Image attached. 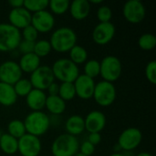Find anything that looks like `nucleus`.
<instances>
[{
    "label": "nucleus",
    "mask_w": 156,
    "mask_h": 156,
    "mask_svg": "<svg viewBox=\"0 0 156 156\" xmlns=\"http://www.w3.org/2000/svg\"><path fill=\"white\" fill-rule=\"evenodd\" d=\"M78 37L74 29L69 27H61L54 30L48 40L52 50L58 53H67L77 45Z\"/></svg>",
    "instance_id": "obj_1"
},
{
    "label": "nucleus",
    "mask_w": 156,
    "mask_h": 156,
    "mask_svg": "<svg viewBox=\"0 0 156 156\" xmlns=\"http://www.w3.org/2000/svg\"><path fill=\"white\" fill-rule=\"evenodd\" d=\"M23 122L27 133L38 138L44 135L50 127L49 116L42 111L29 112Z\"/></svg>",
    "instance_id": "obj_2"
},
{
    "label": "nucleus",
    "mask_w": 156,
    "mask_h": 156,
    "mask_svg": "<svg viewBox=\"0 0 156 156\" xmlns=\"http://www.w3.org/2000/svg\"><path fill=\"white\" fill-rule=\"evenodd\" d=\"M52 73L55 80L61 82H71L73 83L80 75L79 67L74 64L69 58H58L57 59L52 67Z\"/></svg>",
    "instance_id": "obj_3"
},
{
    "label": "nucleus",
    "mask_w": 156,
    "mask_h": 156,
    "mask_svg": "<svg viewBox=\"0 0 156 156\" xmlns=\"http://www.w3.org/2000/svg\"><path fill=\"white\" fill-rule=\"evenodd\" d=\"M80 143L75 136L62 133L55 138L50 150L53 156H74L79 152Z\"/></svg>",
    "instance_id": "obj_4"
},
{
    "label": "nucleus",
    "mask_w": 156,
    "mask_h": 156,
    "mask_svg": "<svg viewBox=\"0 0 156 156\" xmlns=\"http://www.w3.org/2000/svg\"><path fill=\"white\" fill-rule=\"evenodd\" d=\"M21 39L20 30L9 23H0V52H9L16 49Z\"/></svg>",
    "instance_id": "obj_5"
},
{
    "label": "nucleus",
    "mask_w": 156,
    "mask_h": 156,
    "mask_svg": "<svg viewBox=\"0 0 156 156\" xmlns=\"http://www.w3.org/2000/svg\"><path fill=\"white\" fill-rule=\"evenodd\" d=\"M122 72V64L116 56L109 55L100 61V75L103 80L108 82L117 81Z\"/></svg>",
    "instance_id": "obj_6"
},
{
    "label": "nucleus",
    "mask_w": 156,
    "mask_h": 156,
    "mask_svg": "<svg viewBox=\"0 0 156 156\" xmlns=\"http://www.w3.org/2000/svg\"><path fill=\"white\" fill-rule=\"evenodd\" d=\"M117 91L113 83L101 80L95 84L92 98L101 107H109L116 100Z\"/></svg>",
    "instance_id": "obj_7"
},
{
    "label": "nucleus",
    "mask_w": 156,
    "mask_h": 156,
    "mask_svg": "<svg viewBox=\"0 0 156 156\" xmlns=\"http://www.w3.org/2000/svg\"><path fill=\"white\" fill-rule=\"evenodd\" d=\"M143 133L140 129L135 127H129L123 130L119 138L117 144L123 152H133L142 144Z\"/></svg>",
    "instance_id": "obj_8"
},
{
    "label": "nucleus",
    "mask_w": 156,
    "mask_h": 156,
    "mask_svg": "<svg viewBox=\"0 0 156 156\" xmlns=\"http://www.w3.org/2000/svg\"><path fill=\"white\" fill-rule=\"evenodd\" d=\"M33 89L45 91L48 87L55 81L54 75L51 70V67L43 65L39 66L34 72L30 74L29 79Z\"/></svg>",
    "instance_id": "obj_9"
},
{
    "label": "nucleus",
    "mask_w": 156,
    "mask_h": 156,
    "mask_svg": "<svg viewBox=\"0 0 156 156\" xmlns=\"http://www.w3.org/2000/svg\"><path fill=\"white\" fill-rule=\"evenodd\" d=\"M122 15L129 23L139 24L146 16V8L140 0H129L123 5Z\"/></svg>",
    "instance_id": "obj_10"
},
{
    "label": "nucleus",
    "mask_w": 156,
    "mask_h": 156,
    "mask_svg": "<svg viewBox=\"0 0 156 156\" xmlns=\"http://www.w3.org/2000/svg\"><path fill=\"white\" fill-rule=\"evenodd\" d=\"M17 152L21 156H38L42 150V144L38 137L26 133L17 140Z\"/></svg>",
    "instance_id": "obj_11"
},
{
    "label": "nucleus",
    "mask_w": 156,
    "mask_h": 156,
    "mask_svg": "<svg viewBox=\"0 0 156 156\" xmlns=\"http://www.w3.org/2000/svg\"><path fill=\"white\" fill-rule=\"evenodd\" d=\"M23 72L17 62L5 60L0 64V82L14 85L22 79Z\"/></svg>",
    "instance_id": "obj_12"
},
{
    "label": "nucleus",
    "mask_w": 156,
    "mask_h": 156,
    "mask_svg": "<svg viewBox=\"0 0 156 156\" xmlns=\"http://www.w3.org/2000/svg\"><path fill=\"white\" fill-rule=\"evenodd\" d=\"M116 28L112 22L99 23L92 31V39L99 46L109 44L115 36Z\"/></svg>",
    "instance_id": "obj_13"
},
{
    "label": "nucleus",
    "mask_w": 156,
    "mask_h": 156,
    "mask_svg": "<svg viewBox=\"0 0 156 156\" xmlns=\"http://www.w3.org/2000/svg\"><path fill=\"white\" fill-rule=\"evenodd\" d=\"M31 25L38 33L50 32L55 26V17L48 10H43L32 14Z\"/></svg>",
    "instance_id": "obj_14"
},
{
    "label": "nucleus",
    "mask_w": 156,
    "mask_h": 156,
    "mask_svg": "<svg viewBox=\"0 0 156 156\" xmlns=\"http://www.w3.org/2000/svg\"><path fill=\"white\" fill-rule=\"evenodd\" d=\"M73 84L77 97L81 100H90L92 98L96 84L93 79L84 74H80Z\"/></svg>",
    "instance_id": "obj_15"
},
{
    "label": "nucleus",
    "mask_w": 156,
    "mask_h": 156,
    "mask_svg": "<svg viewBox=\"0 0 156 156\" xmlns=\"http://www.w3.org/2000/svg\"><path fill=\"white\" fill-rule=\"evenodd\" d=\"M85 130L89 133L101 132L106 126V116L101 111H91L84 118Z\"/></svg>",
    "instance_id": "obj_16"
},
{
    "label": "nucleus",
    "mask_w": 156,
    "mask_h": 156,
    "mask_svg": "<svg viewBox=\"0 0 156 156\" xmlns=\"http://www.w3.org/2000/svg\"><path fill=\"white\" fill-rule=\"evenodd\" d=\"M31 17L32 14L28 12L24 6L12 8L8 14L9 24L18 30L24 29L26 27L31 25Z\"/></svg>",
    "instance_id": "obj_17"
},
{
    "label": "nucleus",
    "mask_w": 156,
    "mask_h": 156,
    "mask_svg": "<svg viewBox=\"0 0 156 156\" xmlns=\"http://www.w3.org/2000/svg\"><path fill=\"white\" fill-rule=\"evenodd\" d=\"M91 5L88 0H74L69 4L70 16L75 20H83L90 13Z\"/></svg>",
    "instance_id": "obj_18"
},
{
    "label": "nucleus",
    "mask_w": 156,
    "mask_h": 156,
    "mask_svg": "<svg viewBox=\"0 0 156 156\" xmlns=\"http://www.w3.org/2000/svg\"><path fill=\"white\" fill-rule=\"evenodd\" d=\"M46 100L47 95L45 91L37 89H32V90L26 97L27 105L31 110V112L42 111L45 108Z\"/></svg>",
    "instance_id": "obj_19"
},
{
    "label": "nucleus",
    "mask_w": 156,
    "mask_h": 156,
    "mask_svg": "<svg viewBox=\"0 0 156 156\" xmlns=\"http://www.w3.org/2000/svg\"><path fill=\"white\" fill-rule=\"evenodd\" d=\"M66 133L72 136H78L85 131L84 118L81 115L74 114L69 116L65 122Z\"/></svg>",
    "instance_id": "obj_20"
},
{
    "label": "nucleus",
    "mask_w": 156,
    "mask_h": 156,
    "mask_svg": "<svg viewBox=\"0 0 156 156\" xmlns=\"http://www.w3.org/2000/svg\"><path fill=\"white\" fill-rule=\"evenodd\" d=\"M17 98L13 85L0 82V104L2 106H13L16 102Z\"/></svg>",
    "instance_id": "obj_21"
},
{
    "label": "nucleus",
    "mask_w": 156,
    "mask_h": 156,
    "mask_svg": "<svg viewBox=\"0 0 156 156\" xmlns=\"http://www.w3.org/2000/svg\"><path fill=\"white\" fill-rule=\"evenodd\" d=\"M18 65L25 73H32L40 66V58L34 53H29L26 55H22Z\"/></svg>",
    "instance_id": "obj_22"
},
{
    "label": "nucleus",
    "mask_w": 156,
    "mask_h": 156,
    "mask_svg": "<svg viewBox=\"0 0 156 156\" xmlns=\"http://www.w3.org/2000/svg\"><path fill=\"white\" fill-rule=\"evenodd\" d=\"M66 101H64L58 95L57 96H47L45 108L55 116H59L66 111Z\"/></svg>",
    "instance_id": "obj_23"
},
{
    "label": "nucleus",
    "mask_w": 156,
    "mask_h": 156,
    "mask_svg": "<svg viewBox=\"0 0 156 156\" xmlns=\"http://www.w3.org/2000/svg\"><path fill=\"white\" fill-rule=\"evenodd\" d=\"M17 139L12 137L8 133H2L0 137V150L5 154L13 155L17 153Z\"/></svg>",
    "instance_id": "obj_24"
},
{
    "label": "nucleus",
    "mask_w": 156,
    "mask_h": 156,
    "mask_svg": "<svg viewBox=\"0 0 156 156\" xmlns=\"http://www.w3.org/2000/svg\"><path fill=\"white\" fill-rule=\"evenodd\" d=\"M69 59L74 64H76L77 66L80 65V64H83L88 60V57H89L88 51L82 46L75 45L69 51Z\"/></svg>",
    "instance_id": "obj_25"
},
{
    "label": "nucleus",
    "mask_w": 156,
    "mask_h": 156,
    "mask_svg": "<svg viewBox=\"0 0 156 156\" xmlns=\"http://www.w3.org/2000/svg\"><path fill=\"white\" fill-rule=\"evenodd\" d=\"M7 133L16 139L21 138L27 133L24 122L21 120H12L7 124Z\"/></svg>",
    "instance_id": "obj_26"
},
{
    "label": "nucleus",
    "mask_w": 156,
    "mask_h": 156,
    "mask_svg": "<svg viewBox=\"0 0 156 156\" xmlns=\"http://www.w3.org/2000/svg\"><path fill=\"white\" fill-rule=\"evenodd\" d=\"M70 2L69 0H50L48 1V7L50 13L54 15H64L69 11Z\"/></svg>",
    "instance_id": "obj_27"
},
{
    "label": "nucleus",
    "mask_w": 156,
    "mask_h": 156,
    "mask_svg": "<svg viewBox=\"0 0 156 156\" xmlns=\"http://www.w3.org/2000/svg\"><path fill=\"white\" fill-rule=\"evenodd\" d=\"M58 96L66 102L72 101L76 97L74 84L71 82H61L59 84Z\"/></svg>",
    "instance_id": "obj_28"
},
{
    "label": "nucleus",
    "mask_w": 156,
    "mask_h": 156,
    "mask_svg": "<svg viewBox=\"0 0 156 156\" xmlns=\"http://www.w3.org/2000/svg\"><path fill=\"white\" fill-rule=\"evenodd\" d=\"M24 7L31 14H35L47 10L48 7V0H24Z\"/></svg>",
    "instance_id": "obj_29"
},
{
    "label": "nucleus",
    "mask_w": 156,
    "mask_h": 156,
    "mask_svg": "<svg viewBox=\"0 0 156 156\" xmlns=\"http://www.w3.org/2000/svg\"><path fill=\"white\" fill-rule=\"evenodd\" d=\"M14 90L17 97L26 98L27 94L32 90L33 87L31 85V82L28 79H20L17 82H16L14 85Z\"/></svg>",
    "instance_id": "obj_30"
},
{
    "label": "nucleus",
    "mask_w": 156,
    "mask_h": 156,
    "mask_svg": "<svg viewBox=\"0 0 156 156\" xmlns=\"http://www.w3.org/2000/svg\"><path fill=\"white\" fill-rule=\"evenodd\" d=\"M51 51H52V48L48 40L39 39L35 42L33 53L36 54L39 58L48 56Z\"/></svg>",
    "instance_id": "obj_31"
},
{
    "label": "nucleus",
    "mask_w": 156,
    "mask_h": 156,
    "mask_svg": "<svg viewBox=\"0 0 156 156\" xmlns=\"http://www.w3.org/2000/svg\"><path fill=\"white\" fill-rule=\"evenodd\" d=\"M138 46L145 51L153 50L156 46V37L152 33L143 34L138 39Z\"/></svg>",
    "instance_id": "obj_32"
},
{
    "label": "nucleus",
    "mask_w": 156,
    "mask_h": 156,
    "mask_svg": "<svg viewBox=\"0 0 156 156\" xmlns=\"http://www.w3.org/2000/svg\"><path fill=\"white\" fill-rule=\"evenodd\" d=\"M84 75L95 79L100 75V61L97 59H88L84 63Z\"/></svg>",
    "instance_id": "obj_33"
},
{
    "label": "nucleus",
    "mask_w": 156,
    "mask_h": 156,
    "mask_svg": "<svg viewBox=\"0 0 156 156\" xmlns=\"http://www.w3.org/2000/svg\"><path fill=\"white\" fill-rule=\"evenodd\" d=\"M97 18L100 23L111 22L112 18V10L109 5H101L97 10Z\"/></svg>",
    "instance_id": "obj_34"
},
{
    "label": "nucleus",
    "mask_w": 156,
    "mask_h": 156,
    "mask_svg": "<svg viewBox=\"0 0 156 156\" xmlns=\"http://www.w3.org/2000/svg\"><path fill=\"white\" fill-rule=\"evenodd\" d=\"M38 37V32L35 29V27L32 25H29L26 27L24 29H22L21 32V37L24 40L36 42Z\"/></svg>",
    "instance_id": "obj_35"
},
{
    "label": "nucleus",
    "mask_w": 156,
    "mask_h": 156,
    "mask_svg": "<svg viewBox=\"0 0 156 156\" xmlns=\"http://www.w3.org/2000/svg\"><path fill=\"white\" fill-rule=\"evenodd\" d=\"M145 77L147 79V80L152 83V84H156V61L155 60H152L150 62L147 63L146 67H145Z\"/></svg>",
    "instance_id": "obj_36"
},
{
    "label": "nucleus",
    "mask_w": 156,
    "mask_h": 156,
    "mask_svg": "<svg viewBox=\"0 0 156 156\" xmlns=\"http://www.w3.org/2000/svg\"><path fill=\"white\" fill-rule=\"evenodd\" d=\"M34 46H35V42L21 39V41H20V43H19L16 49H18L19 53H21L22 55H26V54L33 53Z\"/></svg>",
    "instance_id": "obj_37"
},
{
    "label": "nucleus",
    "mask_w": 156,
    "mask_h": 156,
    "mask_svg": "<svg viewBox=\"0 0 156 156\" xmlns=\"http://www.w3.org/2000/svg\"><path fill=\"white\" fill-rule=\"evenodd\" d=\"M79 151L80 154H84L86 156H91L95 153V146L92 145L90 143H89L88 141L83 142L81 144H80L79 147Z\"/></svg>",
    "instance_id": "obj_38"
},
{
    "label": "nucleus",
    "mask_w": 156,
    "mask_h": 156,
    "mask_svg": "<svg viewBox=\"0 0 156 156\" xmlns=\"http://www.w3.org/2000/svg\"><path fill=\"white\" fill-rule=\"evenodd\" d=\"M87 141L89 143H90L92 145L96 146V145H98L101 142V133H89V136H88V140Z\"/></svg>",
    "instance_id": "obj_39"
},
{
    "label": "nucleus",
    "mask_w": 156,
    "mask_h": 156,
    "mask_svg": "<svg viewBox=\"0 0 156 156\" xmlns=\"http://www.w3.org/2000/svg\"><path fill=\"white\" fill-rule=\"evenodd\" d=\"M48 95V96H57L58 95V90H59V84L57 82H52L47 89Z\"/></svg>",
    "instance_id": "obj_40"
},
{
    "label": "nucleus",
    "mask_w": 156,
    "mask_h": 156,
    "mask_svg": "<svg viewBox=\"0 0 156 156\" xmlns=\"http://www.w3.org/2000/svg\"><path fill=\"white\" fill-rule=\"evenodd\" d=\"M8 4L12 8H18L24 6V0H10L8 1Z\"/></svg>",
    "instance_id": "obj_41"
},
{
    "label": "nucleus",
    "mask_w": 156,
    "mask_h": 156,
    "mask_svg": "<svg viewBox=\"0 0 156 156\" xmlns=\"http://www.w3.org/2000/svg\"><path fill=\"white\" fill-rule=\"evenodd\" d=\"M113 153H122V149L121 147L119 146L118 144H116L113 147Z\"/></svg>",
    "instance_id": "obj_42"
},
{
    "label": "nucleus",
    "mask_w": 156,
    "mask_h": 156,
    "mask_svg": "<svg viewBox=\"0 0 156 156\" xmlns=\"http://www.w3.org/2000/svg\"><path fill=\"white\" fill-rule=\"evenodd\" d=\"M135 156H153V154H150V153H147V152H142V153L136 154Z\"/></svg>",
    "instance_id": "obj_43"
},
{
    "label": "nucleus",
    "mask_w": 156,
    "mask_h": 156,
    "mask_svg": "<svg viewBox=\"0 0 156 156\" xmlns=\"http://www.w3.org/2000/svg\"><path fill=\"white\" fill-rule=\"evenodd\" d=\"M90 2V4L91 5V4H96V5H99V4H102L103 3V1L102 0H98V1H95V0H90V1H89Z\"/></svg>",
    "instance_id": "obj_44"
},
{
    "label": "nucleus",
    "mask_w": 156,
    "mask_h": 156,
    "mask_svg": "<svg viewBox=\"0 0 156 156\" xmlns=\"http://www.w3.org/2000/svg\"><path fill=\"white\" fill-rule=\"evenodd\" d=\"M124 156H135L132 152H122Z\"/></svg>",
    "instance_id": "obj_45"
},
{
    "label": "nucleus",
    "mask_w": 156,
    "mask_h": 156,
    "mask_svg": "<svg viewBox=\"0 0 156 156\" xmlns=\"http://www.w3.org/2000/svg\"><path fill=\"white\" fill-rule=\"evenodd\" d=\"M110 156H124L122 153H112Z\"/></svg>",
    "instance_id": "obj_46"
},
{
    "label": "nucleus",
    "mask_w": 156,
    "mask_h": 156,
    "mask_svg": "<svg viewBox=\"0 0 156 156\" xmlns=\"http://www.w3.org/2000/svg\"><path fill=\"white\" fill-rule=\"evenodd\" d=\"M74 156H86V155H84V154H80V152H78V153H77V154H75V155H74Z\"/></svg>",
    "instance_id": "obj_47"
},
{
    "label": "nucleus",
    "mask_w": 156,
    "mask_h": 156,
    "mask_svg": "<svg viewBox=\"0 0 156 156\" xmlns=\"http://www.w3.org/2000/svg\"><path fill=\"white\" fill-rule=\"evenodd\" d=\"M1 135H2V131H1V128H0V137H1Z\"/></svg>",
    "instance_id": "obj_48"
}]
</instances>
